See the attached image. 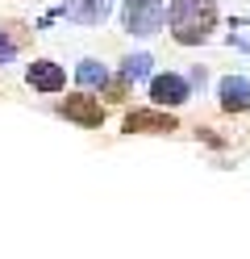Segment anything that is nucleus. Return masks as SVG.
Segmentation results:
<instances>
[{"label": "nucleus", "mask_w": 250, "mask_h": 259, "mask_svg": "<svg viewBox=\"0 0 250 259\" xmlns=\"http://www.w3.org/2000/svg\"><path fill=\"white\" fill-rule=\"evenodd\" d=\"M167 21H171V34L183 46H196L213 34L217 25V5L213 0H171L167 5Z\"/></svg>", "instance_id": "f257e3e1"}, {"label": "nucleus", "mask_w": 250, "mask_h": 259, "mask_svg": "<svg viewBox=\"0 0 250 259\" xmlns=\"http://www.w3.org/2000/svg\"><path fill=\"white\" fill-rule=\"evenodd\" d=\"M17 42H21V38H5V34H0V59L13 55V46H17Z\"/></svg>", "instance_id": "9b49d317"}, {"label": "nucleus", "mask_w": 250, "mask_h": 259, "mask_svg": "<svg viewBox=\"0 0 250 259\" xmlns=\"http://www.w3.org/2000/svg\"><path fill=\"white\" fill-rule=\"evenodd\" d=\"M167 17L163 0H125V29L129 34H155Z\"/></svg>", "instance_id": "f03ea898"}, {"label": "nucleus", "mask_w": 250, "mask_h": 259, "mask_svg": "<svg viewBox=\"0 0 250 259\" xmlns=\"http://www.w3.org/2000/svg\"><path fill=\"white\" fill-rule=\"evenodd\" d=\"M109 5H113V0H67V17H75L83 25H96L109 13Z\"/></svg>", "instance_id": "423d86ee"}, {"label": "nucleus", "mask_w": 250, "mask_h": 259, "mask_svg": "<svg viewBox=\"0 0 250 259\" xmlns=\"http://www.w3.org/2000/svg\"><path fill=\"white\" fill-rule=\"evenodd\" d=\"M63 113L79 125H100V117H105V109H100L92 96H67L63 101Z\"/></svg>", "instance_id": "39448f33"}, {"label": "nucleus", "mask_w": 250, "mask_h": 259, "mask_svg": "<svg viewBox=\"0 0 250 259\" xmlns=\"http://www.w3.org/2000/svg\"><path fill=\"white\" fill-rule=\"evenodd\" d=\"M221 96H225V109L229 113H242L246 109V79H225V84H221Z\"/></svg>", "instance_id": "6e6552de"}, {"label": "nucleus", "mask_w": 250, "mask_h": 259, "mask_svg": "<svg viewBox=\"0 0 250 259\" xmlns=\"http://www.w3.org/2000/svg\"><path fill=\"white\" fill-rule=\"evenodd\" d=\"M29 84L42 88V92H59L63 88V71L55 67V63H33L29 67Z\"/></svg>", "instance_id": "0eeeda50"}, {"label": "nucleus", "mask_w": 250, "mask_h": 259, "mask_svg": "<svg viewBox=\"0 0 250 259\" xmlns=\"http://www.w3.org/2000/svg\"><path fill=\"white\" fill-rule=\"evenodd\" d=\"M125 130L129 134H167V130H175V117L171 113H129Z\"/></svg>", "instance_id": "7ed1b4c3"}, {"label": "nucleus", "mask_w": 250, "mask_h": 259, "mask_svg": "<svg viewBox=\"0 0 250 259\" xmlns=\"http://www.w3.org/2000/svg\"><path fill=\"white\" fill-rule=\"evenodd\" d=\"M79 84H105V67H96V63H83V67H79Z\"/></svg>", "instance_id": "1a4fd4ad"}, {"label": "nucleus", "mask_w": 250, "mask_h": 259, "mask_svg": "<svg viewBox=\"0 0 250 259\" xmlns=\"http://www.w3.org/2000/svg\"><path fill=\"white\" fill-rule=\"evenodd\" d=\"M150 96H155V105H183L188 101V84H183L179 75H155Z\"/></svg>", "instance_id": "20e7f679"}, {"label": "nucleus", "mask_w": 250, "mask_h": 259, "mask_svg": "<svg viewBox=\"0 0 250 259\" xmlns=\"http://www.w3.org/2000/svg\"><path fill=\"white\" fill-rule=\"evenodd\" d=\"M146 63H150L146 55H138V59H129V63H125V79H138V75H146Z\"/></svg>", "instance_id": "9d476101"}]
</instances>
